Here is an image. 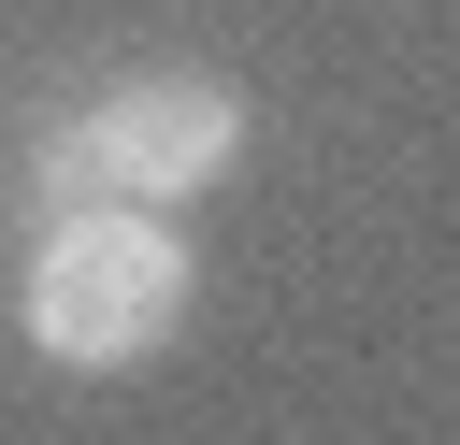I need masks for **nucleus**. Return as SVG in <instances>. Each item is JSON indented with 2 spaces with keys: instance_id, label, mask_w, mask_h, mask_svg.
<instances>
[{
  "instance_id": "1",
  "label": "nucleus",
  "mask_w": 460,
  "mask_h": 445,
  "mask_svg": "<svg viewBox=\"0 0 460 445\" xmlns=\"http://www.w3.org/2000/svg\"><path fill=\"white\" fill-rule=\"evenodd\" d=\"M201 301V258L172 215L144 201H72L43 244H29V287H14V330L58 359V373H144Z\"/></svg>"
},
{
  "instance_id": "2",
  "label": "nucleus",
  "mask_w": 460,
  "mask_h": 445,
  "mask_svg": "<svg viewBox=\"0 0 460 445\" xmlns=\"http://www.w3.org/2000/svg\"><path fill=\"white\" fill-rule=\"evenodd\" d=\"M29 172H43L58 215H72V201H144V215H172V201H201V187L244 172V100H230L216 72H129V86H101L86 115H58Z\"/></svg>"
}]
</instances>
